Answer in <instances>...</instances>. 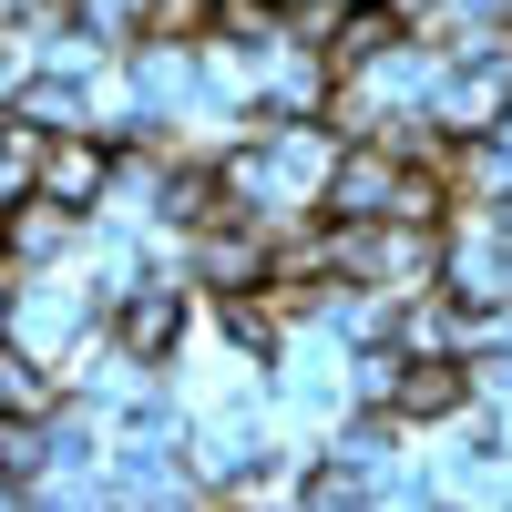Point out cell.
I'll use <instances>...</instances> for the list:
<instances>
[{
	"instance_id": "obj_1",
	"label": "cell",
	"mask_w": 512,
	"mask_h": 512,
	"mask_svg": "<svg viewBox=\"0 0 512 512\" xmlns=\"http://www.w3.org/2000/svg\"><path fill=\"white\" fill-rule=\"evenodd\" d=\"M431 113L451 123V134H502L512 123V52H451Z\"/></svg>"
},
{
	"instance_id": "obj_2",
	"label": "cell",
	"mask_w": 512,
	"mask_h": 512,
	"mask_svg": "<svg viewBox=\"0 0 512 512\" xmlns=\"http://www.w3.org/2000/svg\"><path fill=\"white\" fill-rule=\"evenodd\" d=\"M400 185H410V154L390 134H359V144H338L328 216H400Z\"/></svg>"
},
{
	"instance_id": "obj_3",
	"label": "cell",
	"mask_w": 512,
	"mask_h": 512,
	"mask_svg": "<svg viewBox=\"0 0 512 512\" xmlns=\"http://www.w3.org/2000/svg\"><path fill=\"white\" fill-rule=\"evenodd\" d=\"M113 175H123V144H113V134H93V123H72V134H52V154H41V195L82 205V216H103Z\"/></svg>"
},
{
	"instance_id": "obj_4",
	"label": "cell",
	"mask_w": 512,
	"mask_h": 512,
	"mask_svg": "<svg viewBox=\"0 0 512 512\" xmlns=\"http://www.w3.org/2000/svg\"><path fill=\"white\" fill-rule=\"evenodd\" d=\"M82 236H93V216L62 195H21L11 205V267H52V256H82Z\"/></svg>"
},
{
	"instance_id": "obj_5",
	"label": "cell",
	"mask_w": 512,
	"mask_h": 512,
	"mask_svg": "<svg viewBox=\"0 0 512 512\" xmlns=\"http://www.w3.org/2000/svg\"><path fill=\"white\" fill-rule=\"evenodd\" d=\"M62 400H72V379L41 359L31 338H0V410H11V420H52Z\"/></svg>"
},
{
	"instance_id": "obj_6",
	"label": "cell",
	"mask_w": 512,
	"mask_h": 512,
	"mask_svg": "<svg viewBox=\"0 0 512 512\" xmlns=\"http://www.w3.org/2000/svg\"><path fill=\"white\" fill-rule=\"evenodd\" d=\"M461 359L512 369V287L502 297H461Z\"/></svg>"
},
{
	"instance_id": "obj_7",
	"label": "cell",
	"mask_w": 512,
	"mask_h": 512,
	"mask_svg": "<svg viewBox=\"0 0 512 512\" xmlns=\"http://www.w3.org/2000/svg\"><path fill=\"white\" fill-rule=\"evenodd\" d=\"M226 0H144V41H216Z\"/></svg>"
},
{
	"instance_id": "obj_8",
	"label": "cell",
	"mask_w": 512,
	"mask_h": 512,
	"mask_svg": "<svg viewBox=\"0 0 512 512\" xmlns=\"http://www.w3.org/2000/svg\"><path fill=\"white\" fill-rule=\"evenodd\" d=\"M379 11H390V21H400V31H431V21H441V11H451V0H379Z\"/></svg>"
},
{
	"instance_id": "obj_9",
	"label": "cell",
	"mask_w": 512,
	"mask_h": 512,
	"mask_svg": "<svg viewBox=\"0 0 512 512\" xmlns=\"http://www.w3.org/2000/svg\"><path fill=\"white\" fill-rule=\"evenodd\" d=\"M11 318H21V287H11V256H0V338H11Z\"/></svg>"
},
{
	"instance_id": "obj_10",
	"label": "cell",
	"mask_w": 512,
	"mask_h": 512,
	"mask_svg": "<svg viewBox=\"0 0 512 512\" xmlns=\"http://www.w3.org/2000/svg\"><path fill=\"white\" fill-rule=\"evenodd\" d=\"M0 256H11V205H0Z\"/></svg>"
}]
</instances>
